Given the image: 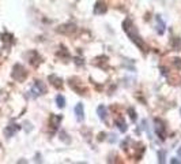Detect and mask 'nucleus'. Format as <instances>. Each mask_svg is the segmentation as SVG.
Returning a JSON list of instances; mask_svg holds the SVG:
<instances>
[{"mask_svg": "<svg viewBox=\"0 0 181 164\" xmlns=\"http://www.w3.org/2000/svg\"><path fill=\"white\" fill-rule=\"evenodd\" d=\"M122 28H124V32L127 33V36L130 37V39L132 40L133 43H135L136 45L142 49V51H144V52L147 51V47H146L144 41L142 40V37L139 36V33H138V30H136V28L133 26L132 20H131V19H125L124 23H122Z\"/></svg>", "mask_w": 181, "mask_h": 164, "instance_id": "1", "label": "nucleus"}, {"mask_svg": "<svg viewBox=\"0 0 181 164\" xmlns=\"http://www.w3.org/2000/svg\"><path fill=\"white\" fill-rule=\"evenodd\" d=\"M26 75H27V73H26V70L23 69V66H20V64H15L12 69V77L14 80L16 81H23L26 78Z\"/></svg>", "mask_w": 181, "mask_h": 164, "instance_id": "2", "label": "nucleus"}, {"mask_svg": "<svg viewBox=\"0 0 181 164\" xmlns=\"http://www.w3.org/2000/svg\"><path fill=\"white\" fill-rule=\"evenodd\" d=\"M46 92V88H45V85H44V82H41V81H36L34 82V85H33V88H31V90H30V93H33V97H37V96H40V95H44V93Z\"/></svg>", "mask_w": 181, "mask_h": 164, "instance_id": "3", "label": "nucleus"}, {"mask_svg": "<svg viewBox=\"0 0 181 164\" xmlns=\"http://www.w3.org/2000/svg\"><path fill=\"white\" fill-rule=\"evenodd\" d=\"M154 129H155V133L157 136H159L162 140H165V126H163V122L161 119H155L154 121Z\"/></svg>", "mask_w": 181, "mask_h": 164, "instance_id": "4", "label": "nucleus"}, {"mask_svg": "<svg viewBox=\"0 0 181 164\" xmlns=\"http://www.w3.org/2000/svg\"><path fill=\"white\" fill-rule=\"evenodd\" d=\"M74 112H75V116H76V121L78 122H83L84 119V108H83V104L82 102H78L74 108Z\"/></svg>", "mask_w": 181, "mask_h": 164, "instance_id": "5", "label": "nucleus"}, {"mask_svg": "<svg viewBox=\"0 0 181 164\" xmlns=\"http://www.w3.org/2000/svg\"><path fill=\"white\" fill-rule=\"evenodd\" d=\"M108 10L106 4H105L104 0H98L97 3H95L94 6V14H97V15H100V14H105Z\"/></svg>", "mask_w": 181, "mask_h": 164, "instance_id": "6", "label": "nucleus"}, {"mask_svg": "<svg viewBox=\"0 0 181 164\" xmlns=\"http://www.w3.org/2000/svg\"><path fill=\"white\" fill-rule=\"evenodd\" d=\"M19 129H20V127H19L18 125H10V126H7V127L4 129V136L10 138V137H12L14 134H15L16 131L19 130Z\"/></svg>", "mask_w": 181, "mask_h": 164, "instance_id": "7", "label": "nucleus"}, {"mask_svg": "<svg viewBox=\"0 0 181 164\" xmlns=\"http://www.w3.org/2000/svg\"><path fill=\"white\" fill-rule=\"evenodd\" d=\"M97 114H98V116H100L101 121H105V119H106V115H108V110H106V107H105V105H98V108H97Z\"/></svg>", "mask_w": 181, "mask_h": 164, "instance_id": "8", "label": "nucleus"}, {"mask_svg": "<svg viewBox=\"0 0 181 164\" xmlns=\"http://www.w3.org/2000/svg\"><path fill=\"white\" fill-rule=\"evenodd\" d=\"M157 32L159 34H163V32H165V22H163L159 15L157 17Z\"/></svg>", "mask_w": 181, "mask_h": 164, "instance_id": "9", "label": "nucleus"}, {"mask_svg": "<svg viewBox=\"0 0 181 164\" xmlns=\"http://www.w3.org/2000/svg\"><path fill=\"white\" fill-rule=\"evenodd\" d=\"M49 81H51L56 88H60L61 85H63V81H61L59 77H56V75H49Z\"/></svg>", "mask_w": 181, "mask_h": 164, "instance_id": "10", "label": "nucleus"}, {"mask_svg": "<svg viewBox=\"0 0 181 164\" xmlns=\"http://www.w3.org/2000/svg\"><path fill=\"white\" fill-rule=\"evenodd\" d=\"M116 126L119 127V130H120L121 133H125L127 129H128V126L125 125V122L122 121V119H117V121H116Z\"/></svg>", "mask_w": 181, "mask_h": 164, "instance_id": "11", "label": "nucleus"}, {"mask_svg": "<svg viewBox=\"0 0 181 164\" xmlns=\"http://www.w3.org/2000/svg\"><path fill=\"white\" fill-rule=\"evenodd\" d=\"M56 102H57V107H59V108H64V107H66V99H64V96L57 95L56 96Z\"/></svg>", "mask_w": 181, "mask_h": 164, "instance_id": "12", "label": "nucleus"}, {"mask_svg": "<svg viewBox=\"0 0 181 164\" xmlns=\"http://www.w3.org/2000/svg\"><path fill=\"white\" fill-rule=\"evenodd\" d=\"M165 159H166V152L165 151H159L158 152V162L161 163V164H163V163L166 162Z\"/></svg>", "mask_w": 181, "mask_h": 164, "instance_id": "13", "label": "nucleus"}, {"mask_svg": "<svg viewBox=\"0 0 181 164\" xmlns=\"http://www.w3.org/2000/svg\"><path fill=\"white\" fill-rule=\"evenodd\" d=\"M128 114H130V116H131V121L135 122L136 121V114H135V111H133V108H128Z\"/></svg>", "mask_w": 181, "mask_h": 164, "instance_id": "14", "label": "nucleus"}, {"mask_svg": "<svg viewBox=\"0 0 181 164\" xmlns=\"http://www.w3.org/2000/svg\"><path fill=\"white\" fill-rule=\"evenodd\" d=\"M60 137H63V140H64L66 142H69V140H68V138H66V137H67V134L64 133V131H61V133H60Z\"/></svg>", "mask_w": 181, "mask_h": 164, "instance_id": "15", "label": "nucleus"}, {"mask_svg": "<svg viewBox=\"0 0 181 164\" xmlns=\"http://www.w3.org/2000/svg\"><path fill=\"white\" fill-rule=\"evenodd\" d=\"M170 163H172V164H180V163H181V160H179V159H172V160H170Z\"/></svg>", "mask_w": 181, "mask_h": 164, "instance_id": "16", "label": "nucleus"}, {"mask_svg": "<svg viewBox=\"0 0 181 164\" xmlns=\"http://www.w3.org/2000/svg\"><path fill=\"white\" fill-rule=\"evenodd\" d=\"M177 155H179V157H180V160H181V148L177 151Z\"/></svg>", "mask_w": 181, "mask_h": 164, "instance_id": "17", "label": "nucleus"}, {"mask_svg": "<svg viewBox=\"0 0 181 164\" xmlns=\"http://www.w3.org/2000/svg\"><path fill=\"white\" fill-rule=\"evenodd\" d=\"M180 114H181V110H180Z\"/></svg>", "mask_w": 181, "mask_h": 164, "instance_id": "18", "label": "nucleus"}]
</instances>
